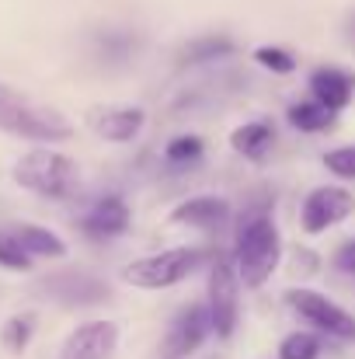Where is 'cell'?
I'll return each mask as SVG.
<instances>
[{
  "mask_svg": "<svg viewBox=\"0 0 355 359\" xmlns=\"http://www.w3.org/2000/svg\"><path fill=\"white\" fill-rule=\"evenodd\" d=\"M282 255V238L279 227L268 213H247L237 227V248H234V265L244 286L258 290L279 265Z\"/></svg>",
  "mask_w": 355,
  "mask_h": 359,
  "instance_id": "obj_1",
  "label": "cell"
},
{
  "mask_svg": "<svg viewBox=\"0 0 355 359\" xmlns=\"http://www.w3.org/2000/svg\"><path fill=\"white\" fill-rule=\"evenodd\" d=\"M0 129L32 143H60L74 136V126L67 122L63 112L32 102L28 95L14 91L4 81H0Z\"/></svg>",
  "mask_w": 355,
  "mask_h": 359,
  "instance_id": "obj_2",
  "label": "cell"
},
{
  "mask_svg": "<svg viewBox=\"0 0 355 359\" xmlns=\"http://www.w3.org/2000/svg\"><path fill=\"white\" fill-rule=\"evenodd\" d=\"M14 182L46 199H70L81 185V168L60 150L35 147L14 161Z\"/></svg>",
  "mask_w": 355,
  "mask_h": 359,
  "instance_id": "obj_3",
  "label": "cell"
},
{
  "mask_svg": "<svg viewBox=\"0 0 355 359\" xmlns=\"http://www.w3.org/2000/svg\"><path fill=\"white\" fill-rule=\"evenodd\" d=\"M199 262H202V251H195V248H171V251L129 262L122 269V279L139 286V290H171L185 276H192L199 269Z\"/></svg>",
  "mask_w": 355,
  "mask_h": 359,
  "instance_id": "obj_4",
  "label": "cell"
},
{
  "mask_svg": "<svg viewBox=\"0 0 355 359\" xmlns=\"http://www.w3.org/2000/svg\"><path fill=\"white\" fill-rule=\"evenodd\" d=\"M237 293H240V276L237 265L216 251L213 258V272H209V325L216 332V339H230L237 328Z\"/></svg>",
  "mask_w": 355,
  "mask_h": 359,
  "instance_id": "obj_5",
  "label": "cell"
},
{
  "mask_svg": "<svg viewBox=\"0 0 355 359\" xmlns=\"http://www.w3.org/2000/svg\"><path fill=\"white\" fill-rule=\"evenodd\" d=\"M286 300H289V307H293L303 321H310L314 328H321V332H328V335H335V339H355V318L345 307H338L335 300H328L324 293L289 290Z\"/></svg>",
  "mask_w": 355,
  "mask_h": 359,
  "instance_id": "obj_6",
  "label": "cell"
},
{
  "mask_svg": "<svg viewBox=\"0 0 355 359\" xmlns=\"http://www.w3.org/2000/svg\"><path fill=\"white\" fill-rule=\"evenodd\" d=\"M42 293L63 307H88V304H102L109 300V286L84 272V269H63V272H53L42 279Z\"/></svg>",
  "mask_w": 355,
  "mask_h": 359,
  "instance_id": "obj_7",
  "label": "cell"
},
{
  "mask_svg": "<svg viewBox=\"0 0 355 359\" xmlns=\"http://www.w3.org/2000/svg\"><path fill=\"white\" fill-rule=\"evenodd\" d=\"M352 210H355V196L349 189H342V185H321V189H314L303 199V213H300L303 217V231L307 234H321L331 224L345 220Z\"/></svg>",
  "mask_w": 355,
  "mask_h": 359,
  "instance_id": "obj_8",
  "label": "cell"
},
{
  "mask_svg": "<svg viewBox=\"0 0 355 359\" xmlns=\"http://www.w3.org/2000/svg\"><path fill=\"white\" fill-rule=\"evenodd\" d=\"M209 332H213V325H209V311H206L202 304L185 307V311L171 321V328H167V339H164V353H160V359H188L202 342H206Z\"/></svg>",
  "mask_w": 355,
  "mask_h": 359,
  "instance_id": "obj_9",
  "label": "cell"
},
{
  "mask_svg": "<svg viewBox=\"0 0 355 359\" xmlns=\"http://www.w3.org/2000/svg\"><path fill=\"white\" fill-rule=\"evenodd\" d=\"M116 346H118L116 321H84L63 342L60 359H112Z\"/></svg>",
  "mask_w": 355,
  "mask_h": 359,
  "instance_id": "obj_10",
  "label": "cell"
},
{
  "mask_svg": "<svg viewBox=\"0 0 355 359\" xmlns=\"http://www.w3.org/2000/svg\"><path fill=\"white\" fill-rule=\"evenodd\" d=\"M81 231L88 238H98V241L122 238L129 231V206H125V199L122 196H102L91 206V213L81 220Z\"/></svg>",
  "mask_w": 355,
  "mask_h": 359,
  "instance_id": "obj_11",
  "label": "cell"
},
{
  "mask_svg": "<svg viewBox=\"0 0 355 359\" xmlns=\"http://www.w3.org/2000/svg\"><path fill=\"white\" fill-rule=\"evenodd\" d=\"M171 220L199 227V231H216V227H223L230 220V203L223 196H195V199L178 203L171 210Z\"/></svg>",
  "mask_w": 355,
  "mask_h": 359,
  "instance_id": "obj_12",
  "label": "cell"
},
{
  "mask_svg": "<svg viewBox=\"0 0 355 359\" xmlns=\"http://www.w3.org/2000/svg\"><path fill=\"white\" fill-rule=\"evenodd\" d=\"M143 122H146V116L136 105H112V109H98L91 116L95 133L105 136L109 143H129V140H136L139 129H143Z\"/></svg>",
  "mask_w": 355,
  "mask_h": 359,
  "instance_id": "obj_13",
  "label": "cell"
},
{
  "mask_svg": "<svg viewBox=\"0 0 355 359\" xmlns=\"http://www.w3.org/2000/svg\"><path fill=\"white\" fill-rule=\"evenodd\" d=\"M352 88H355L352 77L342 74V70H335V67H321V70L310 74L314 102H321V105L331 109V112H338V109H345V105L352 102Z\"/></svg>",
  "mask_w": 355,
  "mask_h": 359,
  "instance_id": "obj_14",
  "label": "cell"
},
{
  "mask_svg": "<svg viewBox=\"0 0 355 359\" xmlns=\"http://www.w3.org/2000/svg\"><path fill=\"white\" fill-rule=\"evenodd\" d=\"M11 231H14V238L21 241V248H25L32 258H63V255H67L63 238H56L49 227H39V224H14Z\"/></svg>",
  "mask_w": 355,
  "mask_h": 359,
  "instance_id": "obj_15",
  "label": "cell"
},
{
  "mask_svg": "<svg viewBox=\"0 0 355 359\" xmlns=\"http://www.w3.org/2000/svg\"><path fill=\"white\" fill-rule=\"evenodd\" d=\"M272 140H275V133H272V126H268V122H247V126L234 129L230 147H234L237 154L251 157V161H261V157L268 154Z\"/></svg>",
  "mask_w": 355,
  "mask_h": 359,
  "instance_id": "obj_16",
  "label": "cell"
},
{
  "mask_svg": "<svg viewBox=\"0 0 355 359\" xmlns=\"http://www.w3.org/2000/svg\"><path fill=\"white\" fill-rule=\"evenodd\" d=\"M289 122H293L300 133H321V129H328V126L335 122V112L324 109L321 102H300V105L289 109Z\"/></svg>",
  "mask_w": 355,
  "mask_h": 359,
  "instance_id": "obj_17",
  "label": "cell"
},
{
  "mask_svg": "<svg viewBox=\"0 0 355 359\" xmlns=\"http://www.w3.org/2000/svg\"><path fill=\"white\" fill-rule=\"evenodd\" d=\"M230 53H234V42H230V39L209 35V39L188 42L181 56H185V63H209V60H220V56H230Z\"/></svg>",
  "mask_w": 355,
  "mask_h": 359,
  "instance_id": "obj_18",
  "label": "cell"
},
{
  "mask_svg": "<svg viewBox=\"0 0 355 359\" xmlns=\"http://www.w3.org/2000/svg\"><path fill=\"white\" fill-rule=\"evenodd\" d=\"M0 269H11V272H28L32 269V255L21 248V241L14 238L11 227H0Z\"/></svg>",
  "mask_w": 355,
  "mask_h": 359,
  "instance_id": "obj_19",
  "label": "cell"
},
{
  "mask_svg": "<svg viewBox=\"0 0 355 359\" xmlns=\"http://www.w3.org/2000/svg\"><path fill=\"white\" fill-rule=\"evenodd\" d=\"M32 318L28 314H18V318H7V325L0 328V342L7 353H25L28 349V339H32Z\"/></svg>",
  "mask_w": 355,
  "mask_h": 359,
  "instance_id": "obj_20",
  "label": "cell"
},
{
  "mask_svg": "<svg viewBox=\"0 0 355 359\" xmlns=\"http://www.w3.org/2000/svg\"><path fill=\"white\" fill-rule=\"evenodd\" d=\"M317 353H321V342L310 332H296V335L282 339V346H279V359H317Z\"/></svg>",
  "mask_w": 355,
  "mask_h": 359,
  "instance_id": "obj_21",
  "label": "cell"
},
{
  "mask_svg": "<svg viewBox=\"0 0 355 359\" xmlns=\"http://www.w3.org/2000/svg\"><path fill=\"white\" fill-rule=\"evenodd\" d=\"M254 60H258L265 70H275V74H293V70H296V60H293L286 49H275V46L254 49Z\"/></svg>",
  "mask_w": 355,
  "mask_h": 359,
  "instance_id": "obj_22",
  "label": "cell"
},
{
  "mask_svg": "<svg viewBox=\"0 0 355 359\" xmlns=\"http://www.w3.org/2000/svg\"><path fill=\"white\" fill-rule=\"evenodd\" d=\"M199 154H202V140H199V136H178V140H171V143L164 147V157H167L171 164L195 161Z\"/></svg>",
  "mask_w": 355,
  "mask_h": 359,
  "instance_id": "obj_23",
  "label": "cell"
},
{
  "mask_svg": "<svg viewBox=\"0 0 355 359\" xmlns=\"http://www.w3.org/2000/svg\"><path fill=\"white\" fill-rule=\"evenodd\" d=\"M324 168L338 178H355V147H338L324 154Z\"/></svg>",
  "mask_w": 355,
  "mask_h": 359,
  "instance_id": "obj_24",
  "label": "cell"
},
{
  "mask_svg": "<svg viewBox=\"0 0 355 359\" xmlns=\"http://www.w3.org/2000/svg\"><path fill=\"white\" fill-rule=\"evenodd\" d=\"M335 265L355 276V238H352V241H345V244H342V248L335 251Z\"/></svg>",
  "mask_w": 355,
  "mask_h": 359,
  "instance_id": "obj_25",
  "label": "cell"
}]
</instances>
